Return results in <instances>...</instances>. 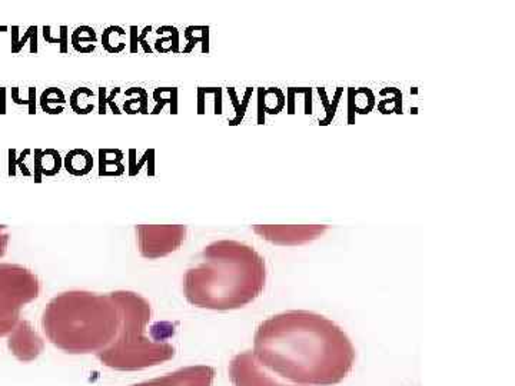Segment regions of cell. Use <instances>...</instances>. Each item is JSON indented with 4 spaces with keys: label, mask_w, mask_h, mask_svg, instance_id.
Masks as SVG:
<instances>
[{
    "label": "cell",
    "mask_w": 515,
    "mask_h": 386,
    "mask_svg": "<svg viewBox=\"0 0 515 386\" xmlns=\"http://www.w3.org/2000/svg\"><path fill=\"white\" fill-rule=\"evenodd\" d=\"M9 154V176L16 175V169L23 174V176H32V172L29 171L28 166L25 165V159L32 154L31 149H25L22 152L21 157H16V149L7 150Z\"/></svg>",
    "instance_id": "cell-24"
},
{
    "label": "cell",
    "mask_w": 515,
    "mask_h": 386,
    "mask_svg": "<svg viewBox=\"0 0 515 386\" xmlns=\"http://www.w3.org/2000/svg\"><path fill=\"white\" fill-rule=\"evenodd\" d=\"M9 31V28H7V26H0V33H2V31Z\"/></svg>",
    "instance_id": "cell-32"
},
{
    "label": "cell",
    "mask_w": 515,
    "mask_h": 386,
    "mask_svg": "<svg viewBox=\"0 0 515 386\" xmlns=\"http://www.w3.org/2000/svg\"><path fill=\"white\" fill-rule=\"evenodd\" d=\"M69 28L68 26H60L59 35H52V26H45L43 28V38H45L46 43L50 45H59L60 53H68L69 50Z\"/></svg>",
    "instance_id": "cell-22"
},
{
    "label": "cell",
    "mask_w": 515,
    "mask_h": 386,
    "mask_svg": "<svg viewBox=\"0 0 515 386\" xmlns=\"http://www.w3.org/2000/svg\"><path fill=\"white\" fill-rule=\"evenodd\" d=\"M128 42L129 36L122 26H108L102 33V46L106 52L112 53V55L123 52Z\"/></svg>",
    "instance_id": "cell-15"
},
{
    "label": "cell",
    "mask_w": 515,
    "mask_h": 386,
    "mask_svg": "<svg viewBox=\"0 0 515 386\" xmlns=\"http://www.w3.org/2000/svg\"><path fill=\"white\" fill-rule=\"evenodd\" d=\"M99 176H122L125 174L123 155L121 149H99Z\"/></svg>",
    "instance_id": "cell-13"
},
{
    "label": "cell",
    "mask_w": 515,
    "mask_h": 386,
    "mask_svg": "<svg viewBox=\"0 0 515 386\" xmlns=\"http://www.w3.org/2000/svg\"><path fill=\"white\" fill-rule=\"evenodd\" d=\"M106 98H108V91H106V87H99V94H98V113L99 115H106L108 112H106V108H108V104H106Z\"/></svg>",
    "instance_id": "cell-30"
},
{
    "label": "cell",
    "mask_w": 515,
    "mask_h": 386,
    "mask_svg": "<svg viewBox=\"0 0 515 386\" xmlns=\"http://www.w3.org/2000/svg\"><path fill=\"white\" fill-rule=\"evenodd\" d=\"M267 283L265 259L237 240H218L203 252V261L184 278L185 298L194 307L232 310L261 295Z\"/></svg>",
    "instance_id": "cell-2"
},
{
    "label": "cell",
    "mask_w": 515,
    "mask_h": 386,
    "mask_svg": "<svg viewBox=\"0 0 515 386\" xmlns=\"http://www.w3.org/2000/svg\"><path fill=\"white\" fill-rule=\"evenodd\" d=\"M9 239H11V235L7 232V228L5 225H0V257L6 255Z\"/></svg>",
    "instance_id": "cell-29"
},
{
    "label": "cell",
    "mask_w": 515,
    "mask_h": 386,
    "mask_svg": "<svg viewBox=\"0 0 515 386\" xmlns=\"http://www.w3.org/2000/svg\"><path fill=\"white\" fill-rule=\"evenodd\" d=\"M140 33H138V26H131L129 28V52L138 53L140 49V42H138Z\"/></svg>",
    "instance_id": "cell-27"
},
{
    "label": "cell",
    "mask_w": 515,
    "mask_h": 386,
    "mask_svg": "<svg viewBox=\"0 0 515 386\" xmlns=\"http://www.w3.org/2000/svg\"><path fill=\"white\" fill-rule=\"evenodd\" d=\"M215 369L206 365L186 366L155 380L132 386H212Z\"/></svg>",
    "instance_id": "cell-8"
},
{
    "label": "cell",
    "mask_w": 515,
    "mask_h": 386,
    "mask_svg": "<svg viewBox=\"0 0 515 386\" xmlns=\"http://www.w3.org/2000/svg\"><path fill=\"white\" fill-rule=\"evenodd\" d=\"M169 33L171 35L167 38L158 39L155 42V50L160 55H165V53L169 52H179V31L178 29L174 28V26H169Z\"/></svg>",
    "instance_id": "cell-23"
},
{
    "label": "cell",
    "mask_w": 515,
    "mask_h": 386,
    "mask_svg": "<svg viewBox=\"0 0 515 386\" xmlns=\"http://www.w3.org/2000/svg\"><path fill=\"white\" fill-rule=\"evenodd\" d=\"M6 87H0V115H6Z\"/></svg>",
    "instance_id": "cell-31"
},
{
    "label": "cell",
    "mask_w": 515,
    "mask_h": 386,
    "mask_svg": "<svg viewBox=\"0 0 515 386\" xmlns=\"http://www.w3.org/2000/svg\"><path fill=\"white\" fill-rule=\"evenodd\" d=\"M95 94L89 87H77L69 98L70 109L77 115H89L95 109Z\"/></svg>",
    "instance_id": "cell-18"
},
{
    "label": "cell",
    "mask_w": 515,
    "mask_h": 386,
    "mask_svg": "<svg viewBox=\"0 0 515 386\" xmlns=\"http://www.w3.org/2000/svg\"><path fill=\"white\" fill-rule=\"evenodd\" d=\"M33 167H35L36 184L42 182L43 176L52 178L62 171L63 157H60L59 152L56 149H35V159H33Z\"/></svg>",
    "instance_id": "cell-11"
},
{
    "label": "cell",
    "mask_w": 515,
    "mask_h": 386,
    "mask_svg": "<svg viewBox=\"0 0 515 386\" xmlns=\"http://www.w3.org/2000/svg\"><path fill=\"white\" fill-rule=\"evenodd\" d=\"M252 352L265 368L295 385H337L356 362L354 345L341 328L310 310H288L264 320Z\"/></svg>",
    "instance_id": "cell-1"
},
{
    "label": "cell",
    "mask_w": 515,
    "mask_h": 386,
    "mask_svg": "<svg viewBox=\"0 0 515 386\" xmlns=\"http://www.w3.org/2000/svg\"><path fill=\"white\" fill-rule=\"evenodd\" d=\"M125 101L123 112L128 115H148L149 113V94L143 87H129L125 92Z\"/></svg>",
    "instance_id": "cell-14"
},
{
    "label": "cell",
    "mask_w": 515,
    "mask_h": 386,
    "mask_svg": "<svg viewBox=\"0 0 515 386\" xmlns=\"http://www.w3.org/2000/svg\"><path fill=\"white\" fill-rule=\"evenodd\" d=\"M63 167L72 176H85L94 169V157L86 149H72L63 157Z\"/></svg>",
    "instance_id": "cell-12"
},
{
    "label": "cell",
    "mask_w": 515,
    "mask_h": 386,
    "mask_svg": "<svg viewBox=\"0 0 515 386\" xmlns=\"http://www.w3.org/2000/svg\"><path fill=\"white\" fill-rule=\"evenodd\" d=\"M140 255L147 259H159L178 251L186 238V227H136Z\"/></svg>",
    "instance_id": "cell-6"
},
{
    "label": "cell",
    "mask_w": 515,
    "mask_h": 386,
    "mask_svg": "<svg viewBox=\"0 0 515 386\" xmlns=\"http://www.w3.org/2000/svg\"><path fill=\"white\" fill-rule=\"evenodd\" d=\"M12 31V53L18 55L23 49L26 43L31 42V49L29 52L32 55L38 53V26H29L26 29L25 35L19 38V26H14Z\"/></svg>",
    "instance_id": "cell-20"
},
{
    "label": "cell",
    "mask_w": 515,
    "mask_h": 386,
    "mask_svg": "<svg viewBox=\"0 0 515 386\" xmlns=\"http://www.w3.org/2000/svg\"><path fill=\"white\" fill-rule=\"evenodd\" d=\"M9 348L21 361H33L43 351L42 337L33 331L28 320H19L9 337Z\"/></svg>",
    "instance_id": "cell-10"
},
{
    "label": "cell",
    "mask_w": 515,
    "mask_h": 386,
    "mask_svg": "<svg viewBox=\"0 0 515 386\" xmlns=\"http://www.w3.org/2000/svg\"><path fill=\"white\" fill-rule=\"evenodd\" d=\"M155 108L150 115H159L164 111L165 104L171 106V115L178 113V89L176 87H157L154 91Z\"/></svg>",
    "instance_id": "cell-19"
},
{
    "label": "cell",
    "mask_w": 515,
    "mask_h": 386,
    "mask_svg": "<svg viewBox=\"0 0 515 386\" xmlns=\"http://www.w3.org/2000/svg\"><path fill=\"white\" fill-rule=\"evenodd\" d=\"M19 92L21 89L19 87H12V101L14 103L16 104H26L28 106V113L29 115H36V87H29L28 94L29 99L28 101H23V99L19 96Z\"/></svg>",
    "instance_id": "cell-25"
},
{
    "label": "cell",
    "mask_w": 515,
    "mask_h": 386,
    "mask_svg": "<svg viewBox=\"0 0 515 386\" xmlns=\"http://www.w3.org/2000/svg\"><path fill=\"white\" fill-rule=\"evenodd\" d=\"M327 227H254V232L262 239L276 245H301L317 239Z\"/></svg>",
    "instance_id": "cell-9"
},
{
    "label": "cell",
    "mask_w": 515,
    "mask_h": 386,
    "mask_svg": "<svg viewBox=\"0 0 515 386\" xmlns=\"http://www.w3.org/2000/svg\"><path fill=\"white\" fill-rule=\"evenodd\" d=\"M138 150L129 149V176H138L143 169V165L148 164V176H155V149H147L140 160H136Z\"/></svg>",
    "instance_id": "cell-21"
},
{
    "label": "cell",
    "mask_w": 515,
    "mask_h": 386,
    "mask_svg": "<svg viewBox=\"0 0 515 386\" xmlns=\"http://www.w3.org/2000/svg\"><path fill=\"white\" fill-rule=\"evenodd\" d=\"M122 313V325L115 341L96 354L108 368L123 373L142 371L171 361L175 348L167 339L147 337L152 308L143 296L131 291L112 292Z\"/></svg>",
    "instance_id": "cell-4"
},
{
    "label": "cell",
    "mask_w": 515,
    "mask_h": 386,
    "mask_svg": "<svg viewBox=\"0 0 515 386\" xmlns=\"http://www.w3.org/2000/svg\"><path fill=\"white\" fill-rule=\"evenodd\" d=\"M96 40H98V35L91 26H79V28L75 29L72 38H70V43L74 46V49L82 55H89V53L94 52L95 48H96L95 46Z\"/></svg>",
    "instance_id": "cell-17"
},
{
    "label": "cell",
    "mask_w": 515,
    "mask_h": 386,
    "mask_svg": "<svg viewBox=\"0 0 515 386\" xmlns=\"http://www.w3.org/2000/svg\"><path fill=\"white\" fill-rule=\"evenodd\" d=\"M42 285L31 269L14 264H0V337L11 335L21 312L38 300Z\"/></svg>",
    "instance_id": "cell-5"
},
{
    "label": "cell",
    "mask_w": 515,
    "mask_h": 386,
    "mask_svg": "<svg viewBox=\"0 0 515 386\" xmlns=\"http://www.w3.org/2000/svg\"><path fill=\"white\" fill-rule=\"evenodd\" d=\"M122 313L112 293L69 291L46 305L42 327L56 348L70 355L99 354L118 337Z\"/></svg>",
    "instance_id": "cell-3"
},
{
    "label": "cell",
    "mask_w": 515,
    "mask_h": 386,
    "mask_svg": "<svg viewBox=\"0 0 515 386\" xmlns=\"http://www.w3.org/2000/svg\"><path fill=\"white\" fill-rule=\"evenodd\" d=\"M230 378L235 386H303L286 382L272 373L252 351L240 352L230 361Z\"/></svg>",
    "instance_id": "cell-7"
},
{
    "label": "cell",
    "mask_w": 515,
    "mask_h": 386,
    "mask_svg": "<svg viewBox=\"0 0 515 386\" xmlns=\"http://www.w3.org/2000/svg\"><path fill=\"white\" fill-rule=\"evenodd\" d=\"M39 104L48 115H60L67 106V96L59 87H48L41 94Z\"/></svg>",
    "instance_id": "cell-16"
},
{
    "label": "cell",
    "mask_w": 515,
    "mask_h": 386,
    "mask_svg": "<svg viewBox=\"0 0 515 386\" xmlns=\"http://www.w3.org/2000/svg\"><path fill=\"white\" fill-rule=\"evenodd\" d=\"M119 94H121V87H115V89H112L111 94H109L108 98H106V104L111 108L113 115H122V112L118 108V104L115 103V98Z\"/></svg>",
    "instance_id": "cell-28"
},
{
    "label": "cell",
    "mask_w": 515,
    "mask_h": 386,
    "mask_svg": "<svg viewBox=\"0 0 515 386\" xmlns=\"http://www.w3.org/2000/svg\"><path fill=\"white\" fill-rule=\"evenodd\" d=\"M150 31H152V26H145V28H143L142 31L140 33L138 42H140V46L142 48L143 52L152 55V53H154V49L150 48L149 43H148L147 40L148 35H149Z\"/></svg>",
    "instance_id": "cell-26"
}]
</instances>
